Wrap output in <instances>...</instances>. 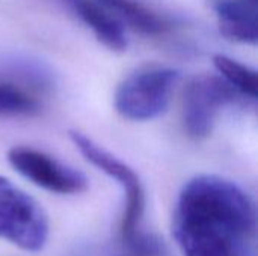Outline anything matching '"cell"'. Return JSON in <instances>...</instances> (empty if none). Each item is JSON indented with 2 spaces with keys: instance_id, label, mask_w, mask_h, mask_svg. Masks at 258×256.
I'll return each mask as SVG.
<instances>
[{
  "instance_id": "1",
  "label": "cell",
  "mask_w": 258,
  "mask_h": 256,
  "mask_svg": "<svg viewBox=\"0 0 258 256\" xmlns=\"http://www.w3.org/2000/svg\"><path fill=\"white\" fill-rule=\"evenodd\" d=\"M255 223L254 202L242 187L197 175L178 195L172 234L183 256H246Z\"/></svg>"
},
{
  "instance_id": "2",
  "label": "cell",
  "mask_w": 258,
  "mask_h": 256,
  "mask_svg": "<svg viewBox=\"0 0 258 256\" xmlns=\"http://www.w3.org/2000/svg\"><path fill=\"white\" fill-rule=\"evenodd\" d=\"M180 71L169 66H147L125 77L115 92L116 112L136 122L151 121L163 115Z\"/></svg>"
},
{
  "instance_id": "3",
  "label": "cell",
  "mask_w": 258,
  "mask_h": 256,
  "mask_svg": "<svg viewBox=\"0 0 258 256\" xmlns=\"http://www.w3.org/2000/svg\"><path fill=\"white\" fill-rule=\"evenodd\" d=\"M0 238L27 252L41 250L48 240L42 207L5 177H0Z\"/></svg>"
},
{
  "instance_id": "4",
  "label": "cell",
  "mask_w": 258,
  "mask_h": 256,
  "mask_svg": "<svg viewBox=\"0 0 258 256\" xmlns=\"http://www.w3.org/2000/svg\"><path fill=\"white\" fill-rule=\"evenodd\" d=\"M70 139L92 166L115 180L124 192L125 204L118 237H125L141 229V222L145 211V192L139 175L127 163L106 151L86 134L71 130Z\"/></svg>"
},
{
  "instance_id": "5",
  "label": "cell",
  "mask_w": 258,
  "mask_h": 256,
  "mask_svg": "<svg viewBox=\"0 0 258 256\" xmlns=\"http://www.w3.org/2000/svg\"><path fill=\"white\" fill-rule=\"evenodd\" d=\"M237 92L218 75L195 77L184 94L183 125L189 137L206 139L216 122L221 110L236 101Z\"/></svg>"
},
{
  "instance_id": "6",
  "label": "cell",
  "mask_w": 258,
  "mask_h": 256,
  "mask_svg": "<svg viewBox=\"0 0 258 256\" xmlns=\"http://www.w3.org/2000/svg\"><path fill=\"white\" fill-rule=\"evenodd\" d=\"M9 164L35 186L57 195H77L88 189L86 177L54 157L27 146H15L8 152Z\"/></svg>"
},
{
  "instance_id": "7",
  "label": "cell",
  "mask_w": 258,
  "mask_h": 256,
  "mask_svg": "<svg viewBox=\"0 0 258 256\" xmlns=\"http://www.w3.org/2000/svg\"><path fill=\"white\" fill-rule=\"evenodd\" d=\"M76 18H79L95 38L112 51H124L127 48V35L122 23L110 14V11L94 0H57Z\"/></svg>"
},
{
  "instance_id": "8",
  "label": "cell",
  "mask_w": 258,
  "mask_h": 256,
  "mask_svg": "<svg viewBox=\"0 0 258 256\" xmlns=\"http://www.w3.org/2000/svg\"><path fill=\"white\" fill-rule=\"evenodd\" d=\"M221 33L236 42L255 45L258 14L252 0H224L215 6Z\"/></svg>"
},
{
  "instance_id": "9",
  "label": "cell",
  "mask_w": 258,
  "mask_h": 256,
  "mask_svg": "<svg viewBox=\"0 0 258 256\" xmlns=\"http://www.w3.org/2000/svg\"><path fill=\"white\" fill-rule=\"evenodd\" d=\"M110 12H115V17L125 21L132 29L150 35L159 36L165 35L171 29V23L160 17L153 9L147 8L138 0H98Z\"/></svg>"
},
{
  "instance_id": "10",
  "label": "cell",
  "mask_w": 258,
  "mask_h": 256,
  "mask_svg": "<svg viewBox=\"0 0 258 256\" xmlns=\"http://www.w3.org/2000/svg\"><path fill=\"white\" fill-rule=\"evenodd\" d=\"M39 100L14 80L0 78V118H26L39 112Z\"/></svg>"
},
{
  "instance_id": "11",
  "label": "cell",
  "mask_w": 258,
  "mask_h": 256,
  "mask_svg": "<svg viewBox=\"0 0 258 256\" xmlns=\"http://www.w3.org/2000/svg\"><path fill=\"white\" fill-rule=\"evenodd\" d=\"M213 65L221 74V77L237 92L251 100H255L258 94L257 71L225 56H213Z\"/></svg>"
},
{
  "instance_id": "12",
  "label": "cell",
  "mask_w": 258,
  "mask_h": 256,
  "mask_svg": "<svg viewBox=\"0 0 258 256\" xmlns=\"http://www.w3.org/2000/svg\"><path fill=\"white\" fill-rule=\"evenodd\" d=\"M113 256H168V250L157 235L138 229L130 235L116 237Z\"/></svg>"
},
{
  "instance_id": "13",
  "label": "cell",
  "mask_w": 258,
  "mask_h": 256,
  "mask_svg": "<svg viewBox=\"0 0 258 256\" xmlns=\"http://www.w3.org/2000/svg\"><path fill=\"white\" fill-rule=\"evenodd\" d=\"M252 2H255V0H252Z\"/></svg>"
}]
</instances>
